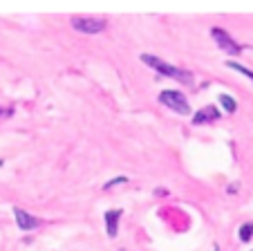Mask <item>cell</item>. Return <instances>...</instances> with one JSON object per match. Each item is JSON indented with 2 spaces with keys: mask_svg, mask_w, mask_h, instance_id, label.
<instances>
[{
  "mask_svg": "<svg viewBox=\"0 0 253 251\" xmlns=\"http://www.w3.org/2000/svg\"><path fill=\"white\" fill-rule=\"evenodd\" d=\"M141 63H143V65H148V67H153V70H157L162 76H168V79L179 81V83H184V86H193V83H195L191 70H184V67L170 65V63L162 61V58L155 56V54H141Z\"/></svg>",
  "mask_w": 253,
  "mask_h": 251,
  "instance_id": "obj_1",
  "label": "cell"
},
{
  "mask_svg": "<svg viewBox=\"0 0 253 251\" xmlns=\"http://www.w3.org/2000/svg\"><path fill=\"white\" fill-rule=\"evenodd\" d=\"M217 101H220V105H222V108H224L229 114L238 112V101H235L231 95H220V97H217Z\"/></svg>",
  "mask_w": 253,
  "mask_h": 251,
  "instance_id": "obj_8",
  "label": "cell"
},
{
  "mask_svg": "<svg viewBox=\"0 0 253 251\" xmlns=\"http://www.w3.org/2000/svg\"><path fill=\"white\" fill-rule=\"evenodd\" d=\"M222 119V112L215 105H204L193 114V126H204V123H215Z\"/></svg>",
  "mask_w": 253,
  "mask_h": 251,
  "instance_id": "obj_7",
  "label": "cell"
},
{
  "mask_svg": "<svg viewBox=\"0 0 253 251\" xmlns=\"http://www.w3.org/2000/svg\"><path fill=\"white\" fill-rule=\"evenodd\" d=\"M121 215H124V211H121V208H110V211H105V215H103L105 233H108V238H110V240H115V238L119 236Z\"/></svg>",
  "mask_w": 253,
  "mask_h": 251,
  "instance_id": "obj_6",
  "label": "cell"
},
{
  "mask_svg": "<svg viewBox=\"0 0 253 251\" xmlns=\"http://www.w3.org/2000/svg\"><path fill=\"white\" fill-rule=\"evenodd\" d=\"M211 36H213V41L217 43V48L224 54H229V56H240V54L244 52V48H247V45L233 41V36L222 27H211Z\"/></svg>",
  "mask_w": 253,
  "mask_h": 251,
  "instance_id": "obj_2",
  "label": "cell"
},
{
  "mask_svg": "<svg viewBox=\"0 0 253 251\" xmlns=\"http://www.w3.org/2000/svg\"><path fill=\"white\" fill-rule=\"evenodd\" d=\"M159 103H164L166 108H170L177 114H191V103H188L186 95L179 90H164L159 92Z\"/></svg>",
  "mask_w": 253,
  "mask_h": 251,
  "instance_id": "obj_3",
  "label": "cell"
},
{
  "mask_svg": "<svg viewBox=\"0 0 253 251\" xmlns=\"http://www.w3.org/2000/svg\"><path fill=\"white\" fill-rule=\"evenodd\" d=\"M238 191H240V184H238V182H235V184H229V186H226V193H238Z\"/></svg>",
  "mask_w": 253,
  "mask_h": 251,
  "instance_id": "obj_12",
  "label": "cell"
},
{
  "mask_svg": "<svg viewBox=\"0 0 253 251\" xmlns=\"http://www.w3.org/2000/svg\"><path fill=\"white\" fill-rule=\"evenodd\" d=\"M226 67L229 70H233V72H240L242 76H247V79H251V83H253V70H249L247 65H242V63H238V61H226Z\"/></svg>",
  "mask_w": 253,
  "mask_h": 251,
  "instance_id": "obj_9",
  "label": "cell"
},
{
  "mask_svg": "<svg viewBox=\"0 0 253 251\" xmlns=\"http://www.w3.org/2000/svg\"><path fill=\"white\" fill-rule=\"evenodd\" d=\"M2 166H5V161H2V159H0V168H2Z\"/></svg>",
  "mask_w": 253,
  "mask_h": 251,
  "instance_id": "obj_15",
  "label": "cell"
},
{
  "mask_svg": "<svg viewBox=\"0 0 253 251\" xmlns=\"http://www.w3.org/2000/svg\"><path fill=\"white\" fill-rule=\"evenodd\" d=\"M128 177H126V175H117V177H112V180L110 182H105V184L103 186H101V189H103V191H112V189H115V186H121V184H128Z\"/></svg>",
  "mask_w": 253,
  "mask_h": 251,
  "instance_id": "obj_11",
  "label": "cell"
},
{
  "mask_svg": "<svg viewBox=\"0 0 253 251\" xmlns=\"http://www.w3.org/2000/svg\"><path fill=\"white\" fill-rule=\"evenodd\" d=\"M11 114H14L11 108H2V105H0V117H11Z\"/></svg>",
  "mask_w": 253,
  "mask_h": 251,
  "instance_id": "obj_13",
  "label": "cell"
},
{
  "mask_svg": "<svg viewBox=\"0 0 253 251\" xmlns=\"http://www.w3.org/2000/svg\"><path fill=\"white\" fill-rule=\"evenodd\" d=\"M70 23H72V29H77V32H81V34H90V36L103 32V29L108 27V20L96 18V16H74Z\"/></svg>",
  "mask_w": 253,
  "mask_h": 251,
  "instance_id": "obj_4",
  "label": "cell"
},
{
  "mask_svg": "<svg viewBox=\"0 0 253 251\" xmlns=\"http://www.w3.org/2000/svg\"><path fill=\"white\" fill-rule=\"evenodd\" d=\"M14 218H16V224H18L20 231H34V229H39L41 224H43L36 215L27 213V211L20 206H14Z\"/></svg>",
  "mask_w": 253,
  "mask_h": 251,
  "instance_id": "obj_5",
  "label": "cell"
},
{
  "mask_svg": "<svg viewBox=\"0 0 253 251\" xmlns=\"http://www.w3.org/2000/svg\"><path fill=\"white\" fill-rule=\"evenodd\" d=\"M153 193H155V195H168V191H166V189H155Z\"/></svg>",
  "mask_w": 253,
  "mask_h": 251,
  "instance_id": "obj_14",
  "label": "cell"
},
{
  "mask_svg": "<svg viewBox=\"0 0 253 251\" xmlns=\"http://www.w3.org/2000/svg\"><path fill=\"white\" fill-rule=\"evenodd\" d=\"M240 242H251V238H253V222H244L242 227H240Z\"/></svg>",
  "mask_w": 253,
  "mask_h": 251,
  "instance_id": "obj_10",
  "label": "cell"
}]
</instances>
